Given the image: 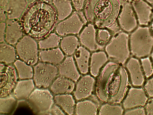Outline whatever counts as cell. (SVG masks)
Returning <instances> with one entry per match:
<instances>
[{
    "mask_svg": "<svg viewBox=\"0 0 153 115\" xmlns=\"http://www.w3.org/2000/svg\"><path fill=\"white\" fill-rule=\"evenodd\" d=\"M57 19V12L53 4L36 0L28 5L21 16L20 23L27 35L40 40L49 35Z\"/></svg>",
    "mask_w": 153,
    "mask_h": 115,
    "instance_id": "6da1fadb",
    "label": "cell"
},
{
    "mask_svg": "<svg viewBox=\"0 0 153 115\" xmlns=\"http://www.w3.org/2000/svg\"><path fill=\"white\" fill-rule=\"evenodd\" d=\"M129 85L126 69L117 62H109L103 68L98 78L96 94L102 102L118 104L124 99Z\"/></svg>",
    "mask_w": 153,
    "mask_h": 115,
    "instance_id": "7a4b0ae2",
    "label": "cell"
},
{
    "mask_svg": "<svg viewBox=\"0 0 153 115\" xmlns=\"http://www.w3.org/2000/svg\"><path fill=\"white\" fill-rule=\"evenodd\" d=\"M123 1L121 0H87L84 14L89 23L97 28H108L116 21Z\"/></svg>",
    "mask_w": 153,
    "mask_h": 115,
    "instance_id": "3957f363",
    "label": "cell"
},
{
    "mask_svg": "<svg viewBox=\"0 0 153 115\" xmlns=\"http://www.w3.org/2000/svg\"><path fill=\"white\" fill-rule=\"evenodd\" d=\"M131 53L137 58L150 55L153 48V33L148 26H138L129 35Z\"/></svg>",
    "mask_w": 153,
    "mask_h": 115,
    "instance_id": "277c9868",
    "label": "cell"
},
{
    "mask_svg": "<svg viewBox=\"0 0 153 115\" xmlns=\"http://www.w3.org/2000/svg\"><path fill=\"white\" fill-rule=\"evenodd\" d=\"M105 47L108 58L121 65L129 58L130 51L129 35L124 31H120L114 35Z\"/></svg>",
    "mask_w": 153,
    "mask_h": 115,
    "instance_id": "5b68a950",
    "label": "cell"
},
{
    "mask_svg": "<svg viewBox=\"0 0 153 115\" xmlns=\"http://www.w3.org/2000/svg\"><path fill=\"white\" fill-rule=\"evenodd\" d=\"M87 22L84 14L80 11L74 12L69 17L56 25V31L60 36L79 33Z\"/></svg>",
    "mask_w": 153,
    "mask_h": 115,
    "instance_id": "8992f818",
    "label": "cell"
},
{
    "mask_svg": "<svg viewBox=\"0 0 153 115\" xmlns=\"http://www.w3.org/2000/svg\"><path fill=\"white\" fill-rule=\"evenodd\" d=\"M16 48L19 57L27 64L33 65L37 61V45L33 38L27 35L24 37L18 42Z\"/></svg>",
    "mask_w": 153,
    "mask_h": 115,
    "instance_id": "52a82bcc",
    "label": "cell"
},
{
    "mask_svg": "<svg viewBox=\"0 0 153 115\" xmlns=\"http://www.w3.org/2000/svg\"><path fill=\"white\" fill-rule=\"evenodd\" d=\"M29 102L36 112L46 113L50 110L53 104V97L48 90L36 89L30 95Z\"/></svg>",
    "mask_w": 153,
    "mask_h": 115,
    "instance_id": "ba28073f",
    "label": "cell"
},
{
    "mask_svg": "<svg viewBox=\"0 0 153 115\" xmlns=\"http://www.w3.org/2000/svg\"><path fill=\"white\" fill-rule=\"evenodd\" d=\"M57 68L54 65L39 63L34 67V81L38 87H47L51 84L57 73Z\"/></svg>",
    "mask_w": 153,
    "mask_h": 115,
    "instance_id": "9c48e42d",
    "label": "cell"
},
{
    "mask_svg": "<svg viewBox=\"0 0 153 115\" xmlns=\"http://www.w3.org/2000/svg\"><path fill=\"white\" fill-rule=\"evenodd\" d=\"M121 29L126 33H131L138 26L137 20L131 2H123L117 18Z\"/></svg>",
    "mask_w": 153,
    "mask_h": 115,
    "instance_id": "30bf717a",
    "label": "cell"
},
{
    "mask_svg": "<svg viewBox=\"0 0 153 115\" xmlns=\"http://www.w3.org/2000/svg\"><path fill=\"white\" fill-rule=\"evenodd\" d=\"M148 100L144 89L140 87L130 88L128 91L122 102V106L126 110L135 107L144 106Z\"/></svg>",
    "mask_w": 153,
    "mask_h": 115,
    "instance_id": "8fae6325",
    "label": "cell"
},
{
    "mask_svg": "<svg viewBox=\"0 0 153 115\" xmlns=\"http://www.w3.org/2000/svg\"><path fill=\"white\" fill-rule=\"evenodd\" d=\"M131 3L138 25L148 26L153 17V7L144 0H133Z\"/></svg>",
    "mask_w": 153,
    "mask_h": 115,
    "instance_id": "7c38bea8",
    "label": "cell"
},
{
    "mask_svg": "<svg viewBox=\"0 0 153 115\" xmlns=\"http://www.w3.org/2000/svg\"><path fill=\"white\" fill-rule=\"evenodd\" d=\"M126 67L132 85L135 87L142 86L145 82V77L138 58L134 57L129 58L126 62Z\"/></svg>",
    "mask_w": 153,
    "mask_h": 115,
    "instance_id": "4fadbf2b",
    "label": "cell"
},
{
    "mask_svg": "<svg viewBox=\"0 0 153 115\" xmlns=\"http://www.w3.org/2000/svg\"><path fill=\"white\" fill-rule=\"evenodd\" d=\"M95 80L89 75L82 77L76 85L74 95L77 100L86 98L91 95L93 91Z\"/></svg>",
    "mask_w": 153,
    "mask_h": 115,
    "instance_id": "5bb4252c",
    "label": "cell"
},
{
    "mask_svg": "<svg viewBox=\"0 0 153 115\" xmlns=\"http://www.w3.org/2000/svg\"><path fill=\"white\" fill-rule=\"evenodd\" d=\"M96 26L89 23L83 29L79 36V41L82 46L91 51L99 49L95 40Z\"/></svg>",
    "mask_w": 153,
    "mask_h": 115,
    "instance_id": "9a60e30c",
    "label": "cell"
},
{
    "mask_svg": "<svg viewBox=\"0 0 153 115\" xmlns=\"http://www.w3.org/2000/svg\"><path fill=\"white\" fill-rule=\"evenodd\" d=\"M59 69L61 76L73 81H77L80 77V75L72 56L67 57L59 66Z\"/></svg>",
    "mask_w": 153,
    "mask_h": 115,
    "instance_id": "2e32d148",
    "label": "cell"
},
{
    "mask_svg": "<svg viewBox=\"0 0 153 115\" xmlns=\"http://www.w3.org/2000/svg\"><path fill=\"white\" fill-rule=\"evenodd\" d=\"M26 0H9L5 9L8 19H15L22 16L28 5Z\"/></svg>",
    "mask_w": 153,
    "mask_h": 115,
    "instance_id": "e0dca14e",
    "label": "cell"
},
{
    "mask_svg": "<svg viewBox=\"0 0 153 115\" xmlns=\"http://www.w3.org/2000/svg\"><path fill=\"white\" fill-rule=\"evenodd\" d=\"M20 23L14 19L6 21L5 40L10 44H16L22 35Z\"/></svg>",
    "mask_w": 153,
    "mask_h": 115,
    "instance_id": "ac0fdd59",
    "label": "cell"
},
{
    "mask_svg": "<svg viewBox=\"0 0 153 115\" xmlns=\"http://www.w3.org/2000/svg\"><path fill=\"white\" fill-rule=\"evenodd\" d=\"M74 87L75 84L73 81L61 76L54 81L51 88L53 93L61 94L71 93Z\"/></svg>",
    "mask_w": 153,
    "mask_h": 115,
    "instance_id": "d6986e66",
    "label": "cell"
},
{
    "mask_svg": "<svg viewBox=\"0 0 153 115\" xmlns=\"http://www.w3.org/2000/svg\"><path fill=\"white\" fill-rule=\"evenodd\" d=\"M74 57L81 73L86 74L88 72L89 61L91 57L89 52L84 46H80L74 53Z\"/></svg>",
    "mask_w": 153,
    "mask_h": 115,
    "instance_id": "ffe728a7",
    "label": "cell"
},
{
    "mask_svg": "<svg viewBox=\"0 0 153 115\" xmlns=\"http://www.w3.org/2000/svg\"><path fill=\"white\" fill-rule=\"evenodd\" d=\"M108 56L105 52L98 51L93 53L90 57V72L91 75L95 77L99 74L101 67L107 62Z\"/></svg>",
    "mask_w": 153,
    "mask_h": 115,
    "instance_id": "44dd1931",
    "label": "cell"
},
{
    "mask_svg": "<svg viewBox=\"0 0 153 115\" xmlns=\"http://www.w3.org/2000/svg\"><path fill=\"white\" fill-rule=\"evenodd\" d=\"M39 58L44 62H48L57 64L61 62L64 56L62 51L59 48L40 51L39 53Z\"/></svg>",
    "mask_w": 153,
    "mask_h": 115,
    "instance_id": "7402d4cb",
    "label": "cell"
},
{
    "mask_svg": "<svg viewBox=\"0 0 153 115\" xmlns=\"http://www.w3.org/2000/svg\"><path fill=\"white\" fill-rule=\"evenodd\" d=\"M71 0H52L53 5L56 10L58 19L63 20L71 14L73 11Z\"/></svg>",
    "mask_w": 153,
    "mask_h": 115,
    "instance_id": "603a6c76",
    "label": "cell"
},
{
    "mask_svg": "<svg viewBox=\"0 0 153 115\" xmlns=\"http://www.w3.org/2000/svg\"><path fill=\"white\" fill-rule=\"evenodd\" d=\"M34 87L32 79L25 80L19 81L15 88L14 93L18 99L27 98L33 90Z\"/></svg>",
    "mask_w": 153,
    "mask_h": 115,
    "instance_id": "cb8c5ba5",
    "label": "cell"
},
{
    "mask_svg": "<svg viewBox=\"0 0 153 115\" xmlns=\"http://www.w3.org/2000/svg\"><path fill=\"white\" fill-rule=\"evenodd\" d=\"M54 99L56 104L67 114L69 115L74 114L75 102L72 95L68 94H61L56 96Z\"/></svg>",
    "mask_w": 153,
    "mask_h": 115,
    "instance_id": "d4e9b609",
    "label": "cell"
},
{
    "mask_svg": "<svg viewBox=\"0 0 153 115\" xmlns=\"http://www.w3.org/2000/svg\"><path fill=\"white\" fill-rule=\"evenodd\" d=\"M115 34L108 28H96L95 40L99 49L105 47Z\"/></svg>",
    "mask_w": 153,
    "mask_h": 115,
    "instance_id": "484cf974",
    "label": "cell"
},
{
    "mask_svg": "<svg viewBox=\"0 0 153 115\" xmlns=\"http://www.w3.org/2000/svg\"><path fill=\"white\" fill-rule=\"evenodd\" d=\"M98 107L96 103L90 100H86L78 102L76 104L75 112L77 115H96Z\"/></svg>",
    "mask_w": 153,
    "mask_h": 115,
    "instance_id": "4316f807",
    "label": "cell"
},
{
    "mask_svg": "<svg viewBox=\"0 0 153 115\" xmlns=\"http://www.w3.org/2000/svg\"><path fill=\"white\" fill-rule=\"evenodd\" d=\"M79 44V40L77 37L71 35L64 37L61 42L60 45L65 54L71 55L75 53Z\"/></svg>",
    "mask_w": 153,
    "mask_h": 115,
    "instance_id": "83f0119b",
    "label": "cell"
},
{
    "mask_svg": "<svg viewBox=\"0 0 153 115\" xmlns=\"http://www.w3.org/2000/svg\"><path fill=\"white\" fill-rule=\"evenodd\" d=\"M16 57L15 51L13 47L6 43L0 44V62L10 63L14 62Z\"/></svg>",
    "mask_w": 153,
    "mask_h": 115,
    "instance_id": "f1b7e54d",
    "label": "cell"
},
{
    "mask_svg": "<svg viewBox=\"0 0 153 115\" xmlns=\"http://www.w3.org/2000/svg\"><path fill=\"white\" fill-rule=\"evenodd\" d=\"M9 74V78L5 85L0 88V97H4L8 95L14 87L16 80V75L15 69L9 66L6 70Z\"/></svg>",
    "mask_w": 153,
    "mask_h": 115,
    "instance_id": "f546056e",
    "label": "cell"
},
{
    "mask_svg": "<svg viewBox=\"0 0 153 115\" xmlns=\"http://www.w3.org/2000/svg\"><path fill=\"white\" fill-rule=\"evenodd\" d=\"M14 64L17 70L20 78L30 79L32 77L33 70L30 66L19 60H16L14 62Z\"/></svg>",
    "mask_w": 153,
    "mask_h": 115,
    "instance_id": "4dcf8cb0",
    "label": "cell"
},
{
    "mask_svg": "<svg viewBox=\"0 0 153 115\" xmlns=\"http://www.w3.org/2000/svg\"><path fill=\"white\" fill-rule=\"evenodd\" d=\"M124 113L123 108L117 104L105 103L100 108L99 114L122 115Z\"/></svg>",
    "mask_w": 153,
    "mask_h": 115,
    "instance_id": "1f68e13d",
    "label": "cell"
},
{
    "mask_svg": "<svg viewBox=\"0 0 153 115\" xmlns=\"http://www.w3.org/2000/svg\"><path fill=\"white\" fill-rule=\"evenodd\" d=\"M60 38L56 34L51 33L39 42V47L41 49H47L57 47L60 42Z\"/></svg>",
    "mask_w": 153,
    "mask_h": 115,
    "instance_id": "d6a6232c",
    "label": "cell"
},
{
    "mask_svg": "<svg viewBox=\"0 0 153 115\" xmlns=\"http://www.w3.org/2000/svg\"><path fill=\"white\" fill-rule=\"evenodd\" d=\"M16 100L13 97L1 98L0 99V113L7 114L13 109L16 104Z\"/></svg>",
    "mask_w": 153,
    "mask_h": 115,
    "instance_id": "836d02e7",
    "label": "cell"
},
{
    "mask_svg": "<svg viewBox=\"0 0 153 115\" xmlns=\"http://www.w3.org/2000/svg\"><path fill=\"white\" fill-rule=\"evenodd\" d=\"M141 67L145 78H149L153 75V64L148 57L140 58Z\"/></svg>",
    "mask_w": 153,
    "mask_h": 115,
    "instance_id": "e575fe53",
    "label": "cell"
},
{
    "mask_svg": "<svg viewBox=\"0 0 153 115\" xmlns=\"http://www.w3.org/2000/svg\"><path fill=\"white\" fill-rule=\"evenodd\" d=\"M146 114L145 107L140 106L126 110L124 114L129 115H145Z\"/></svg>",
    "mask_w": 153,
    "mask_h": 115,
    "instance_id": "d590c367",
    "label": "cell"
},
{
    "mask_svg": "<svg viewBox=\"0 0 153 115\" xmlns=\"http://www.w3.org/2000/svg\"><path fill=\"white\" fill-rule=\"evenodd\" d=\"M144 89L149 97H153V76L146 81Z\"/></svg>",
    "mask_w": 153,
    "mask_h": 115,
    "instance_id": "8d00e7d4",
    "label": "cell"
},
{
    "mask_svg": "<svg viewBox=\"0 0 153 115\" xmlns=\"http://www.w3.org/2000/svg\"><path fill=\"white\" fill-rule=\"evenodd\" d=\"M87 0H71L76 11H80L84 6Z\"/></svg>",
    "mask_w": 153,
    "mask_h": 115,
    "instance_id": "74e56055",
    "label": "cell"
},
{
    "mask_svg": "<svg viewBox=\"0 0 153 115\" xmlns=\"http://www.w3.org/2000/svg\"><path fill=\"white\" fill-rule=\"evenodd\" d=\"M0 75V88L4 87L8 81L9 75V73L6 71L5 72H1Z\"/></svg>",
    "mask_w": 153,
    "mask_h": 115,
    "instance_id": "f35d334b",
    "label": "cell"
},
{
    "mask_svg": "<svg viewBox=\"0 0 153 115\" xmlns=\"http://www.w3.org/2000/svg\"><path fill=\"white\" fill-rule=\"evenodd\" d=\"M144 107L146 114L153 115V97L148 100Z\"/></svg>",
    "mask_w": 153,
    "mask_h": 115,
    "instance_id": "ab89813d",
    "label": "cell"
},
{
    "mask_svg": "<svg viewBox=\"0 0 153 115\" xmlns=\"http://www.w3.org/2000/svg\"><path fill=\"white\" fill-rule=\"evenodd\" d=\"M6 29V23L4 22H1L0 24V41L3 42L5 40Z\"/></svg>",
    "mask_w": 153,
    "mask_h": 115,
    "instance_id": "60d3db41",
    "label": "cell"
},
{
    "mask_svg": "<svg viewBox=\"0 0 153 115\" xmlns=\"http://www.w3.org/2000/svg\"><path fill=\"white\" fill-rule=\"evenodd\" d=\"M51 113L53 115H64L65 113L57 105H54L51 109Z\"/></svg>",
    "mask_w": 153,
    "mask_h": 115,
    "instance_id": "b9f144b4",
    "label": "cell"
},
{
    "mask_svg": "<svg viewBox=\"0 0 153 115\" xmlns=\"http://www.w3.org/2000/svg\"><path fill=\"white\" fill-rule=\"evenodd\" d=\"M7 14L5 10L3 8H0V22H4L7 19Z\"/></svg>",
    "mask_w": 153,
    "mask_h": 115,
    "instance_id": "7bdbcfd3",
    "label": "cell"
},
{
    "mask_svg": "<svg viewBox=\"0 0 153 115\" xmlns=\"http://www.w3.org/2000/svg\"><path fill=\"white\" fill-rule=\"evenodd\" d=\"M9 0H0V8H3L5 9Z\"/></svg>",
    "mask_w": 153,
    "mask_h": 115,
    "instance_id": "ee69618b",
    "label": "cell"
},
{
    "mask_svg": "<svg viewBox=\"0 0 153 115\" xmlns=\"http://www.w3.org/2000/svg\"><path fill=\"white\" fill-rule=\"evenodd\" d=\"M153 7V0H144Z\"/></svg>",
    "mask_w": 153,
    "mask_h": 115,
    "instance_id": "f6af8a7d",
    "label": "cell"
},
{
    "mask_svg": "<svg viewBox=\"0 0 153 115\" xmlns=\"http://www.w3.org/2000/svg\"><path fill=\"white\" fill-rule=\"evenodd\" d=\"M4 67V65L2 63H1L0 65V72L2 71Z\"/></svg>",
    "mask_w": 153,
    "mask_h": 115,
    "instance_id": "bcb514c9",
    "label": "cell"
},
{
    "mask_svg": "<svg viewBox=\"0 0 153 115\" xmlns=\"http://www.w3.org/2000/svg\"><path fill=\"white\" fill-rule=\"evenodd\" d=\"M150 55L151 56V60H152V63L153 64V48L152 49V52L151 53Z\"/></svg>",
    "mask_w": 153,
    "mask_h": 115,
    "instance_id": "7dc6e473",
    "label": "cell"
},
{
    "mask_svg": "<svg viewBox=\"0 0 153 115\" xmlns=\"http://www.w3.org/2000/svg\"><path fill=\"white\" fill-rule=\"evenodd\" d=\"M124 2H131L133 0H121Z\"/></svg>",
    "mask_w": 153,
    "mask_h": 115,
    "instance_id": "c3c4849f",
    "label": "cell"
},
{
    "mask_svg": "<svg viewBox=\"0 0 153 115\" xmlns=\"http://www.w3.org/2000/svg\"><path fill=\"white\" fill-rule=\"evenodd\" d=\"M152 22L151 26V29H152V32L153 33V17L152 19Z\"/></svg>",
    "mask_w": 153,
    "mask_h": 115,
    "instance_id": "681fc988",
    "label": "cell"
},
{
    "mask_svg": "<svg viewBox=\"0 0 153 115\" xmlns=\"http://www.w3.org/2000/svg\"><path fill=\"white\" fill-rule=\"evenodd\" d=\"M28 3H30L32 2H34V1L36 0H26Z\"/></svg>",
    "mask_w": 153,
    "mask_h": 115,
    "instance_id": "f907efd6",
    "label": "cell"
},
{
    "mask_svg": "<svg viewBox=\"0 0 153 115\" xmlns=\"http://www.w3.org/2000/svg\"><path fill=\"white\" fill-rule=\"evenodd\" d=\"M42 0L47 2H49L50 1H52V0Z\"/></svg>",
    "mask_w": 153,
    "mask_h": 115,
    "instance_id": "816d5d0a",
    "label": "cell"
}]
</instances>
